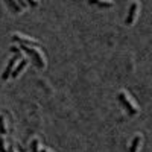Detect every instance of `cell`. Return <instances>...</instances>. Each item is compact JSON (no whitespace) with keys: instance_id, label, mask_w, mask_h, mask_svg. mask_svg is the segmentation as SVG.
I'll return each instance as SVG.
<instances>
[{"instance_id":"obj_1","label":"cell","mask_w":152,"mask_h":152,"mask_svg":"<svg viewBox=\"0 0 152 152\" xmlns=\"http://www.w3.org/2000/svg\"><path fill=\"white\" fill-rule=\"evenodd\" d=\"M119 99H120V102L123 104V107L128 110L131 114H137V113H138V107H137V104H135V100L132 99V96L126 91V90L119 91Z\"/></svg>"},{"instance_id":"obj_2","label":"cell","mask_w":152,"mask_h":152,"mask_svg":"<svg viewBox=\"0 0 152 152\" xmlns=\"http://www.w3.org/2000/svg\"><path fill=\"white\" fill-rule=\"evenodd\" d=\"M20 49H23L24 52H28V53L34 58L35 64L40 67V69H44V67H46V56H44V53H43L38 47H26V46H21Z\"/></svg>"},{"instance_id":"obj_3","label":"cell","mask_w":152,"mask_h":152,"mask_svg":"<svg viewBox=\"0 0 152 152\" xmlns=\"http://www.w3.org/2000/svg\"><path fill=\"white\" fill-rule=\"evenodd\" d=\"M11 37H12V40H14L15 43H18L21 46H26V47H40V41L35 40V38H32V37L23 35L20 32H14Z\"/></svg>"},{"instance_id":"obj_4","label":"cell","mask_w":152,"mask_h":152,"mask_svg":"<svg viewBox=\"0 0 152 152\" xmlns=\"http://www.w3.org/2000/svg\"><path fill=\"white\" fill-rule=\"evenodd\" d=\"M138 12H140V2H132L129 5V9H128V14L125 17V24L126 26H132Z\"/></svg>"},{"instance_id":"obj_5","label":"cell","mask_w":152,"mask_h":152,"mask_svg":"<svg viewBox=\"0 0 152 152\" xmlns=\"http://www.w3.org/2000/svg\"><path fill=\"white\" fill-rule=\"evenodd\" d=\"M21 58H23V56H21V52L14 53V56H12V58L9 59L6 69H5V70H3V73H2V79H8V78H9L11 73H12V70H14V67H15V64H17V62H18Z\"/></svg>"},{"instance_id":"obj_6","label":"cell","mask_w":152,"mask_h":152,"mask_svg":"<svg viewBox=\"0 0 152 152\" xmlns=\"http://www.w3.org/2000/svg\"><path fill=\"white\" fill-rule=\"evenodd\" d=\"M28 58H21L18 62H17V64H15V67H14V70H12V73H11V76H12V78H17V76L24 70V69H26V66H28Z\"/></svg>"},{"instance_id":"obj_7","label":"cell","mask_w":152,"mask_h":152,"mask_svg":"<svg viewBox=\"0 0 152 152\" xmlns=\"http://www.w3.org/2000/svg\"><path fill=\"white\" fill-rule=\"evenodd\" d=\"M143 142V135L138 132L132 137V140H131V145H129V152H137L138 149H140V145Z\"/></svg>"},{"instance_id":"obj_8","label":"cell","mask_w":152,"mask_h":152,"mask_svg":"<svg viewBox=\"0 0 152 152\" xmlns=\"http://www.w3.org/2000/svg\"><path fill=\"white\" fill-rule=\"evenodd\" d=\"M8 134V128H6V120H5V116L0 114V135L5 137Z\"/></svg>"},{"instance_id":"obj_9","label":"cell","mask_w":152,"mask_h":152,"mask_svg":"<svg viewBox=\"0 0 152 152\" xmlns=\"http://www.w3.org/2000/svg\"><path fill=\"white\" fill-rule=\"evenodd\" d=\"M31 152H40V140L38 137H34L31 142Z\"/></svg>"},{"instance_id":"obj_10","label":"cell","mask_w":152,"mask_h":152,"mask_svg":"<svg viewBox=\"0 0 152 152\" xmlns=\"http://www.w3.org/2000/svg\"><path fill=\"white\" fill-rule=\"evenodd\" d=\"M0 152H8V146H6V142H5V137L0 135Z\"/></svg>"},{"instance_id":"obj_11","label":"cell","mask_w":152,"mask_h":152,"mask_svg":"<svg viewBox=\"0 0 152 152\" xmlns=\"http://www.w3.org/2000/svg\"><path fill=\"white\" fill-rule=\"evenodd\" d=\"M96 5L100 8H111L114 5V2H96Z\"/></svg>"},{"instance_id":"obj_12","label":"cell","mask_w":152,"mask_h":152,"mask_svg":"<svg viewBox=\"0 0 152 152\" xmlns=\"http://www.w3.org/2000/svg\"><path fill=\"white\" fill-rule=\"evenodd\" d=\"M9 5H11L12 8H15V11H17V12H21V8L18 6V3H15V2H9Z\"/></svg>"},{"instance_id":"obj_13","label":"cell","mask_w":152,"mask_h":152,"mask_svg":"<svg viewBox=\"0 0 152 152\" xmlns=\"http://www.w3.org/2000/svg\"><path fill=\"white\" fill-rule=\"evenodd\" d=\"M8 152H17V151H15V146L12 145V143H11V145L8 146Z\"/></svg>"},{"instance_id":"obj_14","label":"cell","mask_w":152,"mask_h":152,"mask_svg":"<svg viewBox=\"0 0 152 152\" xmlns=\"http://www.w3.org/2000/svg\"><path fill=\"white\" fill-rule=\"evenodd\" d=\"M40 152H53V151H50L49 148H40Z\"/></svg>"}]
</instances>
